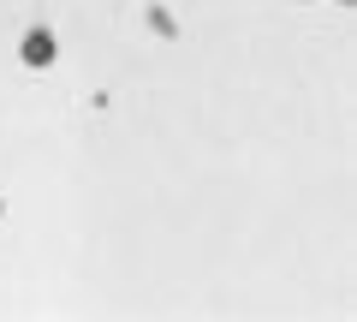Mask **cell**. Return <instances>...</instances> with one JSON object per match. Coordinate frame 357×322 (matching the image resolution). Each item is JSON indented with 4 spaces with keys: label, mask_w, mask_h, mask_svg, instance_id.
<instances>
[{
    "label": "cell",
    "mask_w": 357,
    "mask_h": 322,
    "mask_svg": "<svg viewBox=\"0 0 357 322\" xmlns=\"http://www.w3.org/2000/svg\"><path fill=\"white\" fill-rule=\"evenodd\" d=\"M60 60V42H54V30H24L18 36V66H30V72H48V66Z\"/></svg>",
    "instance_id": "cell-1"
},
{
    "label": "cell",
    "mask_w": 357,
    "mask_h": 322,
    "mask_svg": "<svg viewBox=\"0 0 357 322\" xmlns=\"http://www.w3.org/2000/svg\"><path fill=\"white\" fill-rule=\"evenodd\" d=\"M340 6H351V0H340Z\"/></svg>",
    "instance_id": "cell-2"
},
{
    "label": "cell",
    "mask_w": 357,
    "mask_h": 322,
    "mask_svg": "<svg viewBox=\"0 0 357 322\" xmlns=\"http://www.w3.org/2000/svg\"><path fill=\"white\" fill-rule=\"evenodd\" d=\"M0 215H6V203H0Z\"/></svg>",
    "instance_id": "cell-3"
}]
</instances>
